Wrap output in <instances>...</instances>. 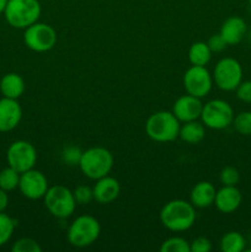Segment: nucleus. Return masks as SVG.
<instances>
[{"instance_id":"obj_8","label":"nucleus","mask_w":251,"mask_h":252,"mask_svg":"<svg viewBox=\"0 0 251 252\" xmlns=\"http://www.w3.org/2000/svg\"><path fill=\"white\" fill-rule=\"evenodd\" d=\"M212 76L217 88L223 91H234L243 81V68L235 58L225 57L216 64Z\"/></svg>"},{"instance_id":"obj_35","label":"nucleus","mask_w":251,"mask_h":252,"mask_svg":"<svg viewBox=\"0 0 251 252\" xmlns=\"http://www.w3.org/2000/svg\"><path fill=\"white\" fill-rule=\"evenodd\" d=\"M6 4H7V0H0V15L4 12Z\"/></svg>"},{"instance_id":"obj_5","label":"nucleus","mask_w":251,"mask_h":252,"mask_svg":"<svg viewBox=\"0 0 251 252\" xmlns=\"http://www.w3.org/2000/svg\"><path fill=\"white\" fill-rule=\"evenodd\" d=\"M101 233V225L93 216H80L74 219L66 233L69 244L74 248H88L96 243Z\"/></svg>"},{"instance_id":"obj_20","label":"nucleus","mask_w":251,"mask_h":252,"mask_svg":"<svg viewBox=\"0 0 251 252\" xmlns=\"http://www.w3.org/2000/svg\"><path fill=\"white\" fill-rule=\"evenodd\" d=\"M206 137V126L198 121H189L185 122L180 127L179 138L188 144H198Z\"/></svg>"},{"instance_id":"obj_6","label":"nucleus","mask_w":251,"mask_h":252,"mask_svg":"<svg viewBox=\"0 0 251 252\" xmlns=\"http://www.w3.org/2000/svg\"><path fill=\"white\" fill-rule=\"evenodd\" d=\"M43 199L47 211L58 219L69 218L75 212L76 202L73 191L63 185L49 187Z\"/></svg>"},{"instance_id":"obj_14","label":"nucleus","mask_w":251,"mask_h":252,"mask_svg":"<svg viewBox=\"0 0 251 252\" xmlns=\"http://www.w3.org/2000/svg\"><path fill=\"white\" fill-rule=\"evenodd\" d=\"M22 108L15 98L2 97L0 100V132L6 133L15 129L21 122Z\"/></svg>"},{"instance_id":"obj_9","label":"nucleus","mask_w":251,"mask_h":252,"mask_svg":"<svg viewBox=\"0 0 251 252\" xmlns=\"http://www.w3.org/2000/svg\"><path fill=\"white\" fill-rule=\"evenodd\" d=\"M24 42L31 51L43 53L51 51L56 46L57 32L51 25L37 21L25 29Z\"/></svg>"},{"instance_id":"obj_18","label":"nucleus","mask_w":251,"mask_h":252,"mask_svg":"<svg viewBox=\"0 0 251 252\" xmlns=\"http://www.w3.org/2000/svg\"><path fill=\"white\" fill-rule=\"evenodd\" d=\"M217 189L213 184L208 181L197 182L189 193V202L194 208H208L213 206Z\"/></svg>"},{"instance_id":"obj_37","label":"nucleus","mask_w":251,"mask_h":252,"mask_svg":"<svg viewBox=\"0 0 251 252\" xmlns=\"http://www.w3.org/2000/svg\"><path fill=\"white\" fill-rule=\"evenodd\" d=\"M249 2H250V5H251V0H249Z\"/></svg>"},{"instance_id":"obj_33","label":"nucleus","mask_w":251,"mask_h":252,"mask_svg":"<svg viewBox=\"0 0 251 252\" xmlns=\"http://www.w3.org/2000/svg\"><path fill=\"white\" fill-rule=\"evenodd\" d=\"M208 47L211 48L212 53H219V52L224 51L226 48V42L224 41L223 37L220 36V33L213 34V36L209 37L208 42H207Z\"/></svg>"},{"instance_id":"obj_19","label":"nucleus","mask_w":251,"mask_h":252,"mask_svg":"<svg viewBox=\"0 0 251 252\" xmlns=\"http://www.w3.org/2000/svg\"><path fill=\"white\" fill-rule=\"evenodd\" d=\"M0 93L2 97L17 100L25 93V81L17 73H7L0 80Z\"/></svg>"},{"instance_id":"obj_11","label":"nucleus","mask_w":251,"mask_h":252,"mask_svg":"<svg viewBox=\"0 0 251 252\" xmlns=\"http://www.w3.org/2000/svg\"><path fill=\"white\" fill-rule=\"evenodd\" d=\"M213 86V76L206 66L192 65L185 71L184 88L187 94L202 98L208 95Z\"/></svg>"},{"instance_id":"obj_32","label":"nucleus","mask_w":251,"mask_h":252,"mask_svg":"<svg viewBox=\"0 0 251 252\" xmlns=\"http://www.w3.org/2000/svg\"><path fill=\"white\" fill-rule=\"evenodd\" d=\"M191 252H209L212 250V243L204 236H198L189 243Z\"/></svg>"},{"instance_id":"obj_29","label":"nucleus","mask_w":251,"mask_h":252,"mask_svg":"<svg viewBox=\"0 0 251 252\" xmlns=\"http://www.w3.org/2000/svg\"><path fill=\"white\" fill-rule=\"evenodd\" d=\"M73 194L76 204H80V206H86V204L91 203L94 201L93 189L89 186H85V185H81V186L76 187L73 191Z\"/></svg>"},{"instance_id":"obj_16","label":"nucleus","mask_w":251,"mask_h":252,"mask_svg":"<svg viewBox=\"0 0 251 252\" xmlns=\"http://www.w3.org/2000/svg\"><path fill=\"white\" fill-rule=\"evenodd\" d=\"M94 199L100 204L112 203L118 198L121 193V185L115 177L103 176L96 180L95 186L93 187Z\"/></svg>"},{"instance_id":"obj_22","label":"nucleus","mask_w":251,"mask_h":252,"mask_svg":"<svg viewBox=\"0 0 251 252\" xmlns=\"http://www.w3.org/2000/svg\"><path fill=\"white\" fill-rule=\"evenodd\" d=\"M219 246L223 252H241L245 250L246 240L239 231H229L221 236Z\"/></svg>"},{"instance_id":"obj_36","label":"nucleus","mask_w":251,"mask_h":252,"mask_svg":"<svg viewBox=\"0 0 251 252\" xmlns=\"http://www.w3.org/2000/svg\"><path fill=\"white\" fill-rule=\"evenodd\" d=\"M249 42H250V43H251V29H250V31H249Z\"/></svg>"},{"instance_id":"obj_3","label":"nucleus","mask_w":251,"mask_h":252,"mask_svg":"<svg viewBox=\"0 0 251 252\" xmlns=\"http://www.w3.org/2000/svg\"><path fill=\"white\" fill-rule=\"evenodd\" d=\"M180 121L172 111H159L150 116L145 122L148 137L157 143H169L179 138Z\"/></svg>"},{"instance_id":"obj_7","label":"nucleus","mask_w":251,"mask_h":252,"mask_svg":"<svg viewBox=\"0 0 251 252\" xmlns=\"http://www.w3.org/2000/svg\"><path fill=\"white\" fill-rule=\"evenodd\" d=\"M233 107L224 100H212L204 103L201 113V121L211 129L221 130L233 125Z\"/></svg>"},{"instance_id":"obj_27","label":"nucleus","mask_w":251,"mask_h":252,"mask_svg":"<svg viewBox=\"0 0 251 252\" xmlns=\"http://www.w3.org/2000/svg\"><path fill=\"white\" fill-rule=\"evenodd\" d=\"M11 250L12 252H41L42 248L33 239L22 238L15 241Z\"/></svg>"},{"instance_id":"obj_12","label":"nucleus","mask_w":251,"mask_h":252,"mask_svg":"<svg viewBox=\"0 0 251 252\" xmlns=\"http://www.w3.org/2000/svg\"><path fill=\"white\" fill-rule=\"evenodd\" d=\"M48 189V180L44 176L43 172L38 170H27L20 175L19 189L22 196L26 198L32 199V201L43 198Z\"/></svg>"},{"instance_id":"obj_30","label":"nucleus","mask_w":251,"mask_h":252,"mask_svg":"<svg viewBox=\"0 0 251 252\" xmlns=\"http://www.w3.org/2000/svg\"><path fill=\"white\" fill-rule=\"evenodd\" d=\"M81 154H83V152H81L79 148L68 147L63 150V153H62V160H63L65 164L74 166V165H79Z\"/></svg>"},{"instance_id":"obj_34","label":"nucleus","mask_w":251,"mask_h":252,"mask_svg":"<svg viewBox=\"0 0 251 252\" xmlns=\"http://www.w3.org/2000/svg\"><path fill=\"white\" fill-rule=\"evenodd\" d=\"M7 204H9V196H7V192L4 191L2 189H0V212H4L7 208Z\"/></svg>"},{"instance_id":"obj_26","label":"nucleus","mask_w":251,"mask_h":252,"mask_svg":"<svg viewBox=\"0 0 251 252\" xmlns=\"http://www.w3.org/2000/svg\"><path fill=\"white\" fill-rule=\"evenodd\" d=\"M233 126L241 135H251V111H244L234 116Z\"/></svg>"},{"instance_id":"obj_10","label":"nucleus","mask_w":251,"mask_h":252,"mask_svg":"<svg viewBox=\"0 0 251 252\" xmlns=\"http://www.w3.org/2000/svg\"><path fill=\"white\" fill-rule=\"evenodd\" d=\"M6 161L10 167L20 174L33 169L37 162L36 148L27 140H16L7 148Z\"/></svg>"},{"instance_id":"obj_4","label":"nucleus","mask_w":251,"mask_h":252,"mask_svg":"<svg viewBox=\"0 0 251 252\" xmlns=\"http://www.w3.org/2000/svg\"><path fill=\"white\" fill-rule=\"evenodd\" d=\"M79 167L88 179L96 181L111 172L113 167V155L106 148H89L81 154Z\"/></svg>"},{"instance_id":"obj_25","label":"nucleus","mask_w":251,"mask_h":252,"mask_svg":"<svg viewBox=\"0 0 251 252\" xmlns=\"http://www.w3.org/2000/svg\"><path fill=\"white\" fill-rule=\"evenodd\" d=\"M161 252H191L189 250V243L184 238L180 236H172L166 239L160 246Z\"/></svg>"},{"instance_id":"obj_23","label":"nucleus","mask_w":251,"mask_h":252,"mask_svg":"<svg viewBox=\"0 0 251 252\" xmlns=\"http://www.w3.org/2000/svg\"><path fill=\"white\" fill-rule=\"evenodd\" d=\"M20 175H21L20 172H17L16 170L10 166L2 169L0 171V189L6 192L19 189Z\"/></svg>"},{"instance_id":"obj_2","label":"nucleus","mask_w":251,"mask_h":252,"mask_svg":"<svg viewBox=\"0 0 251 252\" xmlns=\"http://www.w3.org/2000/svg\"><path fill=\"white\" fill-rule=\"evenodd\" d=\"M42 6L38 0H7L4 16L14 29L25 30L38 21Z\"/></svg>"},{"instance_id":"obj_24","label":"nucleus","mask_w":251,"mask_h":252,"mask_svg":"<svg viewBox=\"0 0 251 252\" xmlns=\"http://www.w3.org/2000/svg\"><path fill=\"white\" fill-rule=\"evenodd\" d=\"M15 228H16V221L4 212H0V246L9 243Z\"/></svg>"},{"instance_id":"obj_13","label":"nucleus","mask_w":251,"mask_h":252,"mask_svg":"<svg viewBox=\"0 0 251 252\" xmlns=\"http://www.w3.org/2000/svg\"><path fill=\"white\" fill-rule=\"evenodd\" d=\"M202 108H203V103L201 98L187 94V95L180 96L175 101L172 106V113L180 122L185 123L201 118Z\"/></svg>"},{"instance_id":"obj_21","label":"nucleus","mask_w":251,"mask_h":252,"mask_svg":"<svg viewBox=\"0 0 251 252\" xmlns=\"http://www.w3.org/2000/svg\"><path fill=\"white\" fill-rule=\"evenodd\" d=\"M212 51L207 42H194L188 49V61L192 65L206 66L211 62Z\"/></svg>"},{"instance_id":"obj_15","label":"nucleus","mask_w":251,"mask_h":252,"mask_svg":"<svg viewBox=\"0 0 251 252\" xmlns=\"http://www.w3.org/2000/svg\"><path fill=\"white\" fill-rule=\"evenodd\" d=\"M243 194L236 186H223L218 189L214 199V206L224 214L234 213L240 207Z\"/></svg>"},{"instance_id":"obj_31","label":"nucleus","mask_w":251,"mask_h":252,"mask_svg":"<svg viewBox=\"0 0 251 252\" xmlns=\"http://www.w3.org/2000/svg\"><path fill=\"white\" fill-rule=\"evenodd\" d=\"M236 97L245 103H251V80L241 81L235 89Z\"/></svg>"},{"instance_id":"obj_28","label":"nucleus","mask_w":251,"mask_h":252,"mask_svg":"<svg viewBox=\"0 0 251 252\" xmlns=\"http://www.w3.org/2000/svg\"><path fill=\"white\" fill-rule=\"evenodd\" d=\"M219 180L223 186H236L240 180V174L234 166H225L219 174Z\"/></svg>"},{"instance_id":"obj_17","label":"nucleus","mask_w":251,"mask_h":252,"mask_svg":"<svg viewBox=\"0 0 251 252\" xmlns=\"http://www.w3.org/2000/svg\"><path fill=\"white\" fill-rule=\"evenodd\" d=\"M248 32V26L243 17L240 16H230L221 24L220 36L228 46H235L240 43Z\"/></svg>"},{"instance_id":"obj_1","label":"nucleus","mask_w":251,"mask_h":252,"mask_svg":"<svg viewBox=\"0 0 251 252\" xmlns=\"http://www.w3.org/2000/svg\"><path fill=\"white\" fill-rule=\"evenodd\" d=\"M160 221L170 231H186L196 221V211L191 202L172 199L160 211Z\"/></svg>"}]
</instances>
